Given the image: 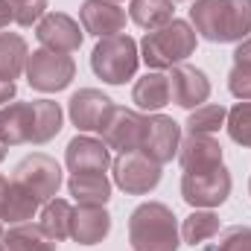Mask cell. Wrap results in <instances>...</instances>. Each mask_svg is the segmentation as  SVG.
Segmentation results:
<instances>
[{
    "label": "cell",
    "mask_w": 251,
    "mask_h": 251,
    "mask_svg": "<svg viewBox=\"0 0 251 251\" xmlns=\"http://www.w3.org/2000/svg\"><path fill=\"white\" fill-rule=\"evenodd\" d=\"M190 21L196 35L210 44L246 41L251 32V0H196Z\"/></svg>",
    "instance_id": "6da1fadb"
},
{
    "label": "cell",
    "mask_w": 251,
    "mask_h": 251,
    "mask_svg": "<svg viewBox=\"0 0 251 251\" xmlns=\"http://www.w3.org/2000/svg\"><path fill=\"white\" fill-rule=\"evenodd\" d=\"M131 251H178L181 234L176 213L161 201H143L128 216Z\"/></svg>",
    "instance_id": "7a4b0ae2"
},
{
    "label": "cell",
    "mask_w": 251,
    "mask_h": 251,
    "mask_svg": "<svg viewBox=\"0 0 251 251\" xmlns=\"http://www.w3.org/2000/svg\"><path fill=\"white\" fill-rule=\"evenodd\" d=\"M196 29L190 26L187 21L181 18H173L167 26L161 29H152L143 35L140 41V59L146 62V67L152 70H173L176 64H181L187 56L196 53Z\"/></svg>",
    "instance_id": "3957f363"
},
{
    "label": "cell",
    "mask_w": 251,
    "mask_h": 251,
    "mask_svg": "<svg viewBox=\"0 0 251 251\" xmlns=\"http://www.w3.org/2000/svg\"><path fill=\"white\" fill-rule=\"evenodd\" d=\"M137 64H140L137 41L123 35V32L100 38V44L91 53V67H94V73L105 85H123V82H128L137 73Z\"/></svg>",
    "instance_id": "277c9868"
},
{
    "label": "cell",
    "mask_w": 251,
    "mask_h": 251,
    "mask_svg": "<svg viewBox=\"0 0 251 251\" xmlns=\"http://www.w3.org/2000/svg\"><path fill=\"white\" fill-rule=\"evenodd\" d=\"M26 82L29 88L41 91V94H56L64 91L73 76H76V62L67 53H53V50H32L29 62H26Z\"/></svg>",
    "instance_id": "5b68a950"
},
{
    "label": "cell",
    "mask_w": 251,
    "mask_h": 251,
    "mask_svg": "<svg viewBox=\"0 0 251 251\" xmlns=\"http://www.w3.org/2000/svg\"><path fill=\"white\" fill-rule=\"evenodd\" d=\"M12 181H18L21 187H26L41 204H47L50 199H56V193L62 187V167L56 164V158L35 152L29 158H24L15 167Z\"/></svg>",
    "instance_id": "8992f818"
},
{
    "label": "cell",
    "mask_w": 251,
    "mask_h": 251,
    "mask_svg": "<svg viewBox=\"0 0 251 251\" xmlns=\"http://www.w3.org/2000/svg\"><path fill=\"white\" fill-rule=\"evenodd\" d=\"M231 196V173L225 167H213L204 173H184L181 178V199L190 207H219Z\"/></svg>",
    "instance_id": "52a82bcc"
},
{
    "label": "cell",
    "mask_w": 251,
    "mask_h": 251,
    "mask_svg": "<svg viewBox=\"0 0 251 251\" xmlns=\"http://www.w3.org/2000/svg\"><path fill=\"white\" fill-rule=\"evenodd\" d=\"M114 184L128 196H146L161 184V164L149 161L143 152H123L111 161Z\"/></svg>",
    "instance_id": "ba28073f"
},
{
    "label": "cell",
    "mask_w": 251,
    "mask_h": 251,
    "mask_svg": "<svg viewBox=\"0 0 251 251\" xmlns=\"http://www.w3.org/2000/svg\"><path fill=\"white\" fill-rule=\"evenodd\" d=\"M178 146H181V126L167 114H152L146 117V131H143V143L140 152L155 161V164H170L173 158H178Z\"/></svg>",
    "instance_id": "9c48e42d"
},
{
    "label": "cell",
    "mask_w": 251,
    "mask_h": 251,
    "mask_svg": "<svg viewBox=\"0 0 251 251\" xmlns=\"http://www.w3.org/2000/svg\"><path fill=\"white\" fill-rule=\"evenodd\" d=\"M35 38L41 41L44 50H53V53H76L82 47V38H85V29L64 12H47L38 24H35Z\"/></svg>",
    "instance_id": "30bf717a"
},
{
    "label": "cell",
    "mask_w": 251,
    "mask_h": 251,
    "mask_svg": "<svg viewBox=\"0 0 251 251\" xmlns=\"http://www.w3.org/2000/svg\"><path fill=\"white\" fill-rule=\"evenodd\" d=\"M111 111H114V102L97 88H82L67 102L70 123L79 131H102L108 117H111Z\"/></svg>",
    "instance_id": "8fae6325"
},
{
    "label": "cell",
    "mask_w": 251,
    "mask_h": 251,
    "mask_svg": "<svg viewBox=\"0 0 251 251\" xmlns=\"http://www.w3.org/2000/svg\"><path fill=\"white\" fill-rule=\"evenodd\" d=\"M143 131H146V117L131 111V108H117L111 111L105 128L100 131L105 146L108 149H117L120 155L123 152H140V143H143Z\"/></svg>",
    "instance_id": "7c38bea8"
},
{
    "label": "cell",
    "mask_w": 251,
    "mask_h": 251,
    "mask_svg": "<svg viewBox=\"0 0 251 251\" xmlns=\"http://www.w3.org/2000/svg\"><path fill=\"white\" fill-rule=\"evenodd\" d=\"M64 164L73 176H79V173H105L111 167V149L105 146V140L76 134L64 149Z\"/></svg>",
    "instance_id": "4fadbf2b"
},
{
    "label": "cell",
    "mask_w": 251,
    "mask_h": 251,
    "mask_svg": "<svg viewBox=\"0 0 251 251\" xmlns=\"http://www.w3.org/2000/svg\"><path fill=\"white\" fill-rule=\"evenodd\" d=\"M170 94H173V102L178 108L193 111V108H199V105L207 102L210 82H207V76L199 67L181 62V64H176L173 73H170Z\"/></svg>",
    "instance_id": "5bb4252c"
},
{
    "label": "cell",
    "mask_w": 251,
    "mask_h": 251,
    "mask_svg": "<svg viewBox=\"0 0 251 251\" xmlns=\"http://www.w3.org/2000/svg\"><path fill=\"white\" fill-rule=\"evenodd\" d=\"M79 21L88 35L97 38L120 35L126 29V9H120V3L114 0H85L79 9Z\"/></svg>",
    "instance_id": "9a60e30c"
},
{
    "label": "cell",
    "mask_w": 251,
    "mask_h": 251,
    "mask_svg": "<svg viewBox=\"0 0 251 251\" xmlns=\"http://www.w3.org/2000/svg\"><path fill=\"white\" fill-rule=\"evenodd\" d=\"M111 234V213L105 204H79L73 207L70 219V237L79 246H97Z\"/></svg>",
    "instance_id": "2e32d148"
},
{
    "label": "cell",
    "mask_w": 251,
    "mask_h": 251,
    "mask_svg": "<svg viewBox=\"0 0 251 251\" xmlns=\"http://www.w3.org/2000/svg\"><path fill=\"white\" fill-rule=\"evenodd\" d=\"M178 164L184 167V173L222 167V143L213 134H187L178 146Z\"/></svg>",
    "instance_id": "e0dca14e"
},
{
    "label": "cell",
    "mask_w": 251,
    "mask_h": 251,
    "mask_svg": "<svg viewBox=\"0 0 251 251\" xmlns=\"http://www.w3.org/2000/svg\"><path fill=\"white\" fill-rule=\"evenodd\" d=\"M0 140L6 146L32 140V102H9L0 108Z\"/></svg>",
    "instance_id": "ac0fdd59"
},
{
    "label": "cell",
    "mask_w": 251,
    "mask_h": 251,
    "mask_svg": "<svg viewBox=\"0 0 251 251\" xmlns=\"http://www.w3.org/2000/svg\"><path fill=\"white\" fill-rule=\"evenodd\" d=\"M131 102L140 108V111H161L164 105L173 102V94H170V76L152 70L146 76H140L131 88Z\"/></svg>",
    "instance_id": "d6986e66"
},
{
    "label": "cell",
    "mask_w": 251,
    "mask_h": 251,
    "mask_svg": "<svg viewBox=\"0 0 251 251\" xmlns=\"http://www.w3.org/2000/svg\"><path fill=\"white\" fill-rule=\"evenodd\" d=\"M56 246L59 243L41 225H32V222L12 225L0 240V251H56Z\"/></svg>",
    "instance_id": "ffe728a7"
},
{
    "label": "cell",
    "mask_w": 251,
    "mask_h": 251,
    "mask_svg": "<svg viewBox=\"0 0 251 251\" xmlns=\"http://www.w3.org/2000/svg\"><path fill=\"white\" fill-rule=\"evenodd\" d=\"M38 207H41V201H38L29 190L21 187L18 181H9L6 196H3V204H0V222H9V225L29 222Z\"/></svg>",
    "instance_id": "44dd1931"
},
{
    "label": "cell",
    "mask_w": 251,
    "mask_h": 251,
    "mask_svg": "<svg viewBox=\"0 0 251 251\" xmlns=\"http://www.w3.org/2000/svg\"><path fill=\"white\" fill-rule=\"evenodd\" d=\"M70 196L79 204H105L111 199V181L105 173H79L67 181Z\"/></svg>",
    "instance_id": "7402d4cb"
},
{
    "label": "cell",
    "mask_w": 251,
    "mask_h": 251,
    "mask_svg": "<svg viewBox=\"0 0 251 251\" xmlns=\"http://www.w3.org/2000/svg\"><path fill=\"white\" fill-rule=\"evenodd\" d=\"M62 131V105L53 100H32V140L35 146L53 140Z\"/></svg>",
    "instance_id": "603a6c76"
},
{
    "label": "cell",
    "mask_w": 251,
    "mask_h": 251,
    "mask_svg": "<svg viewBox=\"0 0 251 251\" xmlns=\"http://www.w3.org/2000/svg\"><path fill=\"white\" fill-rule=\"evenodd\" d=\"M128 18L140 29H161L176 18V3L173 0H131Z\"/></svg>",
    "instance_id": "cb8c5ba5"
},
{
    "label": "cell",
    "mask_w": 251,
    "mask_h": 251,
    "mask_svg": "<svg viewBox=\"0 0 251 251\" xmlns=\"http://www.w3.org/2000/svg\"><path fill=\"white\" fill-rule=\"evenodd\" d=\"M29 62L26 41L18 32H0V76L18 79Z\"/></svg>",
    "instance_id": "d4e9b609"
},
{
    "label": "cell",
    "mask_w": 251,
    "mask_h": 251,
    "mask_svg": "<svg viewBox=\"0 0 251 251\" xmlns=\"http://www.w3.org/2000/svg\"><path fill=\"white\" fill-rule=\"evenodd\" d=\"M70 219H73V207L64 201V199H50L44 207H41V228L56 240L62 243L70 237Z\"/></svg>",
    "instance_id": "484cf974"
},
{
    "label": "cell",
    "mask_w": 251,
    "mask_h": 251,
    "mask_svg": "<svg viewBox=\"0 0 251 251\" xmlns=\"http://www.w3.org/2000/svg\"><path fill=\"white\" fill-rule=\"evenodd\" d=\"M216 234H219V216L210 213V210H196L181 222V240L187 246H193V249L207 243V240H213Z\"/></svg>",
    "instance_id": "4316f807"
},
{
    "label": "cell",
    "mask_w": 251,
    "mask_h": 251,
    "mask_svg": "<svg viewBox=\"0 0 251 251\" xmlns=\"http://www.w3.org/2000/svg\"><path fill=\"white\" fill-rule=\"evenodd\" d=\"M228 120V111L222 105H213V102H204L199 108H193L187 117V134H216Z\"/></svg>",
    "instance_id": "83f0119b"
},
{
    "label": "cell",
    "mask_w": 251,
    "mask_h": 251,
    "mask_svg": "<svg viewBox=\"0 0 251 251\" xmlns=\"http://www.w3.org/2000/svg\"><path fill=\"white\" fill-rule=\"evenodd\" d=\"M225 126H228V134H231L234 143L251 149V102H237V105L228 111Z\"/></svg>",
    "instance_id": "f1b7e54d"
},
{
    "label": "cell",
    "mask_w": 251,
    "mask_h": 251,
    "mask_svg": "<svg viewBox=\"0 0 251 251\" xmlns=\"http://www.w3.org/2000/svg\"><path fill=\"white\" fill-rule=\"evenodd\" d=\"M207 251H251V228L234 225V228L222 231L219 240L213 246H207Z\"/></svg>",
    "instance_id": "f546056e"
},
{
    "label": "cell",
    "mask_w": 251,
    "mask_h": 251,
    "mask_svg": "<svg viewBox=\"0 0 251 251\" xmlns=\"http://www.w3.org/2000/svg\"><path fill=\"white\" fill-rule=\"evenodd\" d=\"M12 15H15L18 26H32L47 15V0H24L18 6H12Z\"/></svg>",
    "instance_id": "4dcf8cb0"
},
{
    "label": "cell",
    "mask_w": 251,
    "mask_h": 251,
    "mask_svg": "<svg viewBox=\"0 0 251 251\" xmlns=\"http://www.w3.org/2000/svg\"><path fill=\"white\" fill-rule=\"evenodd\" d=\"M228 91L243 100V102H251V67L249 64H234L231 73H228Z\"/></svg>",
    "instance_id": "1f68e13d"
},
{
    "label": "cell",
    "mask_w": 251,
    "mask_h": 251,
    "mask_svg": "<svg viewBox=\"0 0 251 251\" xmlns=\"http://www.w3.org/2000/svg\"><path fill=\"white\" fill-rule=\"evenodd\" d=\"M15 94H18V88H15V79H9V76H0V105H6L9 100H15Z\"/></svg>",
    "instance_id": "d6a6232c"
},
{
    "label": "cell",
    "mask_w": 251,
    "mask_h": 251,
    "mask_svg": "<svg viewBox=\"0 0 251 251\" xmlns=\"http://www.w3.org/2000/svg\"><path fill=\"white\" fill-rule=\"evenodd\" d=\"M234 64H249L251 67V38L240 41V47L234 50Z\"/></svg>",
    "instance_id": "836d02e7"
},
{
    "label": "cell",
    "mask_w": 251,
    "mask_h": 251,
    "mask_svg": "<svg viewBox=\"0 0 251 251\" xmlns=\"http://www.w3.org/2000/svg\"><path fill=\"white\" fill-rule=\"evenodd\" d=\"M12 21H15V15H12V3H9V0H0V29L9 26Z\"/></svg>",
    "instance_id": "e575fe53"
},
{
    "label": "cell",
    "mask_w": 251,
    "mask_h": 251,
    "mask_svg": "<svg viewBox=\"0 0 251 251\" xmlns=\"http://www.w3.org/2000/svg\"><path fill=\"white\" fill-rule=\"evenodd\" d=\"M6 187H9V178L0 176V204H3V196H6Z\"/></svg>",
    "instance_id": "d590c367"
},
{
    "label": "cell",
    "mask_w": 251,
    "mask_h": 251,
    "mask_svg": "<svg viewBox=\"0 0 251 251\" xmlns=\"http://www.w3.org/2000/svg\"><path fill=\"white\" fill-rule=\"evenodd\" d=\"M6 149H9V146H6V143L0 140V164H3V158H6Z\"/></svg>",
    "instance_id": "8d00e7d4"
},
{
    "label": "cell",
    "mask_w": 251,
    "mask_h": 251,
    "mask_svg": "<svg viewBox=\"0 0 251 251\" xmlns=\"http://www.w3.org/2000/svg\"><path fill=\"white\" fill-rule=\"evenodd\" d=\"M9 3H12V6H18V3H24V0H9Z\"/></svg>",
    "instance_id": "74e56055"
},
{
    "label": "cell",
    "mask_w": 251,
    "mask_h": 251,
    "mask_svg": "<svg viewBox=\"0 0 251 251\" xmlns=\"http://www.w3.org/2000/svg\"><path fill=\"white\" fill-rule=\"evenodd\" d=\"M0 240H3V225H0Z\"/></svg>",
    "instance_id": "f35d334b"
},
{
    "label": "cell",
    "mask_w": 251,
    "mask_h": 251,
    "mask_svg": "<svg viewBox=\"0 0 251 251\" xmlns=\"http://www.w3.org/2000/svg\"><path fill=\"white\" fill-rule=\"evenodd\" d=\"M249 193H251V181H249Z\"/></svg>",
    "instance_id": "ab89813d"
},
{
    "label": "cell",
    "mask_w": 251,
    "mask_h": 251,
    "mask_svg": "<svg viewBox=\"0 0 251 251\" xmlns=\"http://www.w3.org/2000/svg\"><path fill=\"white\" fill-rule=\"evenodd\" d=\"M173 3H178V0H173Z\"/></svg>",
    "instance_id": "60d3db41"
}]
</instances>
